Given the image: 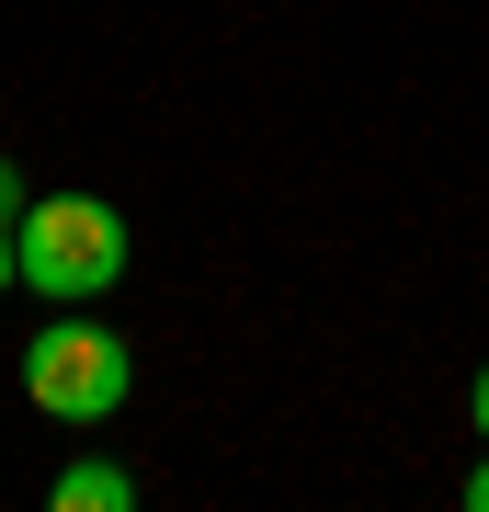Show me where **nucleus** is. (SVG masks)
<instances>
[{
	"label": "nucleus",
	"instance_id": "0eeeda50",
	"mask_svg": "<svg viewBox=\"0 0 489 512\" xmlns=\"http://www.w3.org/2000/svg\"><path fill=\"white\" fill-rule=\"evenodd\" d=\"M23 285V251H12V228H0V296H12Z\"/></svg>",
	"mask_w": 489,
	"mask_h": 512
},
{
	"label": "nucleus",
	"instance_id": "7ed1b4c3",
	"mask_svg": "<svg viewBox=\"0 0 489 512\" xmlns=\"http://www.w3.org/2000/svg\"><path fill=\"white\" fill-rule=\"evenodd\" d=\"M57 512H137V478L103 467V456H80V467H57Z\"/></svg>",
	"mask_w": 489,
	"mask_h": 512
},
{
	"label": "nucleus",
	"instance_id": "f257e3e1",
	"mask_svg": "<svg viewBox=\"0 0 489 512\" xmlns=\"http://www.w3.org/2000/svg\"><path fill=\"white\" fill-rule=\"evenodd\" d=\"M12 251H23V285L46 308H91V296L126 274V217L103 194H35L12 217Z\"/></svg>",
	"mask_w": 489,
	"mask_h": 512
},
{
	"label": "nucleus",
	"instance_id": "f03ea898",
	"mask_svg": "<svg viewBox=\"0 0 489 512\" xmlns=\"http://www.w3.org/2000/svg\"><path fill=\"white\" fill-rule=\"evenodd\" d=\"M126 387H137V365H126V342H114L103 319H80V308H57L35 342H23V399H35L46 421H114L126 410Z\"/></svg>",
	"mask_w": 489,
	"mask_h": 512
},
{
	"label": "nucleus",
	"instance_id": "39448f33",
	"mask_svg": "<svg viewBox=\"0 0 489 512\" xmlns=\"http://www.w3.org/2000/svg\"><path fill=\"white\" fill-rule=\"evenodd\" d=\"M455 501H467V512H489V456L467 467V490H455Z\"/></svg>",
	"mask_w": 489,
	"mask_h": 512
},
{
	"label": "nucleus",
	"instance_id": "20e7f679",
	"mask_svg": "<svg viewBox=\"0 0 489 512\" xmlns=\"http://www.w3.org/2000/svg\"><path fill=\"white\" fill-rule=\"evenodd\" d=\"M23 205H35V194H23V171H12V160H0V228H12V217H23Z\"/></svg>",
	"mask_w": 489,
	"mask_h": 512
},
{
	"label": "nucleus",
	"instance_id": "423d86ee",
	"mask_svg": "<svg viewBox=\"0 0 489 512\" xmlns=\"http://www.w3.org/2000/svg\"><path fill=\"white\" fill-rule=\"evenodd\" d=\"M467 421H478V444H489V365H478V387H467Z\"/></svg>",
	"mask_w": 489,
	"mask_h": 512
}]
</instances>
